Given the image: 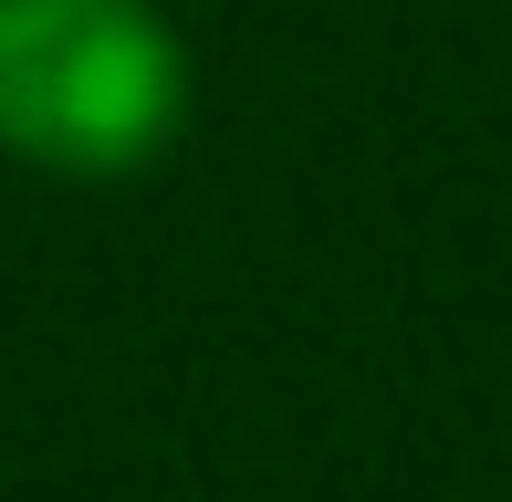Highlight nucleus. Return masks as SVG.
Listing matches in <instances>:
<instances>
[{
    "instance_id": "obj_1",
    "label": "nucleus",
    "mask_w": 512,
    "mask_h": 502,
    "mask_svg": "<svg viewBox=\"0 0 512 502\" xmlns=\"http://www.w3.org/2000/svg\"><path fill=\"white\" fill-rule=\"evenodd\" d=\"M189 126V42L157 0H0V157L115 189Z\"/></svg>"
}]
</instances>
